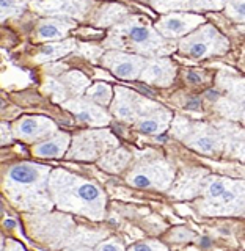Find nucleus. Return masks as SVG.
Returning a JSON list of instances; mask_svg holds the SVG:
<instances>
[{
	"instance_id": "1",
	"label": "nucleus",
	"mask_w": 245,
	"mask_h": 251,
	"mask_svg": "<svg viewBox=\"0 0 245 251\" xmlns=\"http://www.w3.org/2000/svg\"><path fill=\"white\" fill-rule=\"evenodd\" d=\"M51 201L63 212L86 217L94 222L106 215V195L94 182L66 170H54L47 177Z\"/></svg>"
},
{
	"instance_id": "2",
	"label": "nucleus",
	"mask_w": 245,
	"mask_h": 251,
	"mask_svg": "<svg viewBox=\"0 0 245 251\" xmlns=\"http://www.w3.org/2000/svg\"><path fill=\"white\" fill-rule=\"evenodd\" d=\"M49 167L22 162L16 163L6 171L5 192L16 207L28 212H47L52 201L47 193Z\"/></svg>"
},
{
	"instance_id": "3",
	"label": "nucleus",
	"mask_w": 245,
	"mask_h": 251,
	"mask_svg": "<svg viewBox=\"0 0 245 251\" xmlns=\"http://www.w3.org/2000/svg\"><path fill=\"white\" fill-rule=\"evenodd\" d=\"M175 179V167L167 160H148L134 167L128 175V184L143 190H168Z\"/></svg>"
},
{
	"instance_id": "4",
	"label": "nucleus",
	"mask_w": 245,
	"mask_h": 251,
	"mask_svg": "<svg viewBox=\"0 0 245 251\" xmlns=\"http://www.w3.org/2000/svg\"><path fill=\"white\" fill-rule=\"evenodd\" d=\"M30 227L33 231V237L39 242L47 243L51 247H63L68 245V242L76 232L74 222L69 217L47 214V215H36L30 222Z\"/></svg>"
},
{
	"instance_id": "5",
	"label": "nucleus",
	"mask_w": 245,
	"mask_h": 251,
	"mask_svg": "<svg viewBox=\"0 0 245 251\" xmlns=\"http://www.w3.org/2000/svg\"><path fill=\"white\" fill-rule=\"evenodd\" d=\"M116 138L107 130H90L79 133L71 141L69 159L76 160H98L110 149L116 148Z\"/></svg>"
},
{
	"instance_id": "6",
	"label": "nucleus",
	"mask_w": 245,
	"mask_h": 251,
	"mask_svg": "<svg viewBox=\"0 0 245 251\" xmlns=\"http://www.w3.org/2000/svg\"><path fill=\"white\" fill-rule=\"evenodd\" d=\"M55 132H57L55 123L44 116H26L16 121L14 127L11 129L13 137L27 143H36V141L39 143Z\"/></svg>"
},
{
	"instance_id": "7",
	"label": "nucleus",
	"mask_w": 245,
	"mask_h": 251,
	"mask_svg": "<svg viewBox=\"0 0 245 251\" xmlns=\"http://www.w3.org/2000/svg\"><path fill=\"white\" fill-rule=\"evenodd\" d=\"M225 38L220 36L212 27H206L204 31H200L183 43V50L193 58H204L211 53L223 49Z\"/></svg>"
},
{
	"instance_id": "8",
	"label": "nucleus",
	"mask_w": 245,
	"mask_h": 251,
	"mask_svg": "<svg viewBox=\"0 0 245 251\" xmlns=\"http://www.w3.org/2000/svg\"><path fill=\"white\" fill-rule=\"evenodd\" d=\"M184 141L203 154H216L223 148V140L214 129L208 127V126H198V127L191 129L187 132V137H184Z\"/></svg>"
},
{
	"instance_id": "9",
	"label": "nucleus",
	"mask_w": 245,
	"mask_h": 251,
	"mask_svg": "<svg viewBox=\"0 0 245 251\" xmlns=\"http://www.w3.org/2000/svg\"><path fill=\"white\" fill-rule=\"evenodd\" d=\"M109 66L113 74L120 78H137L141 74L145 61L141 57L129 53H112L109 57Z\"/></svg>"
},
{
	"instance_id": "10",
	"label": "nucleus",
	"mask_w": 245,
	"mask_h": 251,
	"mask_svg": "<svg viewBox=\"0 0 245 251\" xmlns=\"http://www.w3.org/2000/svg\"><path fill=\"white\" fill-rule=\"evenodd\" d=\"M201 21L200 16L193 14H171L157 24V28L165 36H181L193 30Z\"/></svg>"
},
{
	"instance_id": "11",
	"label": "nucleus",
	"mask_w": 245,
	"mask_h": 251,
	"mask_svg": "<svg viewBox=\"0 0 245 251\" xmlns=\"http://www.w3.org/2000/svg\"><path fill=\"white\" fill-rule=\"evenodd\" d=\"M68 108L73 112V115L77 118L79 121H82L88 126H94V127H99V126H106L109 124L110 118L104 112V108L98 107L96 104H91V102H85V100H73L68 104Z\"/></svg>"
},
{
	"instance_id": "12",
	"label": "nucleus",
	"mask_w": 245,
	"mask_h": 251,
	"mask_svg": "<svg viewBox=\"0 0 245 251\" xmlns=\"http://www.w3.org/2000/svg\"><path fill=\"white\" fill-rule=\"evenodd\" d=\"M71 143V137L65 132H55L46 140L39 141L33 146V155L41 159H58L68 151Z\"/></svg>"
},
{
	"instance_id": "13",
	"label": "nucleus",
	"mask_w": 245,
	"mask_h": 251,
	"mask_svg": "<svg viewBox=\"0 0 245 251\" xmlns=\"http://www.w3.org/2000/svg\"><path fill=\"white\" fill-rule=\"evenodd\" d=\"M170 120H171V115L168 110L161 108V107L159 108H148L146 112L136 121V126L141 133L154 135V133H162L167 130Z\"/></svg>"
},
{
	"instance_id": "14",
	"label": "nucleus",
	"mask_w": 245,
	"mask_h": 251,
	"mask_svg": "<svg viewBox=\"0 0 245 251\" xmlns=\"http://www.w3.org/2000/svg\"><path fill=\"white\" fill-rule=\"evenodd\" d=\"M175 65L170 60H154L141 69V78L148 83L167 86L175 78Z\"/></svg>"
},
{
	"instance_id": "15",
	"label": "nucleus",
	"mask_w": 245,
	"mask_h": 251,
	"mask_svg": "<svg viewBox=\"0 0 245 251\" xmlns=\"http://www.w3.org/2000/svg\"><path fill=\"white\" fill-rule=\"evenodd\" d=\"M121 94L113 104V115L126 123H136L146 110L138 102V98L129 96L128 91H120Z\"/></svg>"
},
{
	"instance_id": "16",
	"label": "nucleus",
	"mask_w": 245,
	"mask_h": 251,
	"mask_svg": "<svg viewBox=\"0 0 245 251\" xmlns=\"http://www.w3.org/2000/svg\"><path fill=\"white\" fill-rule=\"evenodd\" d=\"M129 159H131V154L126 151V149L116 146V148L110 149V151H107L104 155H102L98 160V163L101 165V168L106 170V171L120 173L123 168L128 167Z\"/></svg>"
},
{
	"instance_id": "17",
	"label": "nucleus",
	"mask_w": 245,
	"mask_h": 251,
	"mask_svg": "<svg viewBox=\"0 0 245 251\" xmlns=\"http://www.w3.org/2000/svg\"><path fill=\"white\" fill-rule=\"evenodd\" d=\"M126 33H128L131 41L138 46V47H145L148 50H153L154 47H157L161 44V39L157 38L151 30L138 25V24H132L128 28H126Z\"/></svg>"
},
{
	"instance_id": "18",
	"label": "nucleus",
	"mask_w": 245,
	"mask_h": 251,
	"mask_svg": "<svg viewBox=\"0 0 245 251\" xmlns=\"http://www.w3.org/2000/svg\"><path fill=\"white\" fill-rule=\"evenodd\" d=\"M71 28V24L66 22H58V21H47L43 22L38 28V36L41 39H57V38H63L68 30Z\"/></svg>"
},
{
	"instance_id": "19",
	"label": "nucleus",
	"mask_w": 245,
	"mask_h": 251,
	"mask_svg": "<svg viewBox=\"0 0 245 251\" xmlns=\"http://www.w3.org/2000/svg\"><path fill=\"white\" fill-rule=\"evenodd\" d=\"M88 98L93 100V104L99 107H106L112 100V88L106 83H96L88 91Z\"/></svg>"
},
{
	"instance_id": "20",
	"label": "nucleus",
	"mask_w": 245,
	"mask_h": 251,
	"mask_svg": "<svg viewBox=\"0 0 245 251\" xmlns=\"http://www.w3.org/2000/svg\"><path fill=\"white\" fill-rule=\"evenodd\" d=\"M74 47L73 41H65V43H61V44H49V46H46L44 49L41 50V55L44 58L47 60H51V58H57V57H61V55H65L68 53L71 49Z\"/></svg>"
},
{
	"instance_id": "21",
	"label": "nucleus",
	"mask_w": 245,
	"mask_h": 251,
	"mask_svg": "<svg viewBox=\"0 0 245 251\" xmlns=\"http://www.w3.org/2000/svg\"><path fill=\"white\" fill-rule=\"evenodd\" d=\"M24 8V0H0V21L6 19L8 16L19 14Z\"/></svg>"
},
{
	"instance_id": "22",
	"label": "nucleus",
	"mask_w": 245,
	"mask_h": 251,
	"mask_svg": "<svg viewBox=\"0 0 245 251\" xmlns=\"http://www.w3.org/2000/svg\"><path fill=\"white\" fill-rule=\"evenodd\" d=\"M93 251H126L124 243L116 239V237H110V239H102L94 245Z\"/></svg>"
},
{
	"instance_id": "23",
	"label": "nucleus",
	"mask_w": 245,
	"mask_h": 251,
	"mask_svg": "<svg viewBox=\"0 0 245 251\" xmlns=\"http://www.w3.org/2000/svg\"><path fill=\"white\" fill-rule=\"evenodd\" d=\"M126 251H168V248L159 240H143V242L134 243V245Z\"/></svg>"
},
{
	"instance_id": "24",
	"label": "nucleus",
	"mask_w": 245,
	"mask_h": 251,
	"mask_svg": "<svg viewBox=\"0 0 245 251\" xmlns=\"http://www.w3.org/2000/svg\"><path fill=\"white\" fill-rule=\"evenodd\" d=\"M228 14H230L233 19L238 18L239 21H242L244 19V2L242 0H234V2H231L230 8H228Z\"/></svg>"
},
{
	"instance_id": "25",
	"label": "nucleus",
	"mask_w": 245,
	"mask_h": 251,
	"mask_svg": "<svg viewBox=\"0 0 245 251\" xmlns=\"http://www.w3.org/2000/svg\"><path fill=\"white\" fill-rule=\"evenodd\" d=\"M11 140H13V133H11L10 124L0 123V146L11 143Z\"/></svg>"
},
{
	"instance_id": "26",
	"label": "nucleus",
	"mask_w": 245,
	"mask_h": 251,
	"mask_svg": "<svg viewBox=\"0 0 245 251\" xmlns=\"http://www.w3.org/2000/svg\"><path fill=\"white\" fill-rule=\"evenodd\" d=\"M226 0H195V8H212V10H217V8L223 6Z\"/></svg>"
},
{
	"instance_id": "27",
	"label": "nucleus",
	"mask_w": 245,
	"mask_h": 251,
	"mask_svg": "<svg viewBox=\"0 0 245 251\" xmlns=\"http://www.w3.org/2000/svg\"><path fill=\"white\" fill-rule=\"evenodd\" d=\"M3 251H27V250L16 240H5Z\"/></svg>"
},
{
	"instance_id": "28",
	"label": "nucleus",
	"mask_w": 245,
	"mask_h": 251,
	"mask_svg": "<svg viewBox=\"0 0 245 251\" xmlns=\"http://www.w3.org/2000/svg\"><path fill=\"white\" fill-rule=\"evenodd\" d=\"M61 251H93V248L88 245H82V243H69Z\"/></svg>"
},
{
	"instance_id": "29",
	"label": "nucleus",
	"mask_w": 245,
	"mask_h": 251,
	"mask_svg": "<svg viewBox=\"0 0 245 251\" xmlns=\"http://www.w3.org/2000/svg\"><path fill=\"white\" fill-rule=\"evenodd\" d=\"M187 78H189L191 82H193V83H201V82H203L201 75H200V74H196V73H193V71H191V73L187 74Z\"/></svg>"
},
{
	"instance_id": "30",
	"label": "nucleus",
	"mask_w": 245,
	"mask_h": 251,
	"mask_svg": "<svg viewBox=\"0 0 245 251\" xmlns=\"http://www.w3.org/2000/svg\"><path fill=\"white\" fill-rule=\"evenodd\" d=\"M5 226H8V227H14V226H16L14 220H6V222H5Z\"/></svg>"
},
{
	"instance_id": "31",
	"label": "nucleus",
	"mask_w": 245,
	"mask_h": 251,
	"mask_svg": "<svg viewBox=\"0 0 245 251\" xmlns=\"http://www.w3.org/2000/svg\"><path fill=\"white\" fill-rule=\"evenodd\" d=\"M3 245H5V239L0 235V251H3Z\"/></svg>"
},
{
	"instance_id": "32",
	"label": "nucleus",
	"mask_w": 245,
	"mask_h": 251,
	"mask_svg": "<svg viewBox=\"0 0 245 251\" xmlns=\"http://www.w3.org/2000/svg\"><path fill=\"white\" fill-rule=\"evenodd\" d=\"M0 107H2V102H0Z\"/></svg>"
}]
</instances>
